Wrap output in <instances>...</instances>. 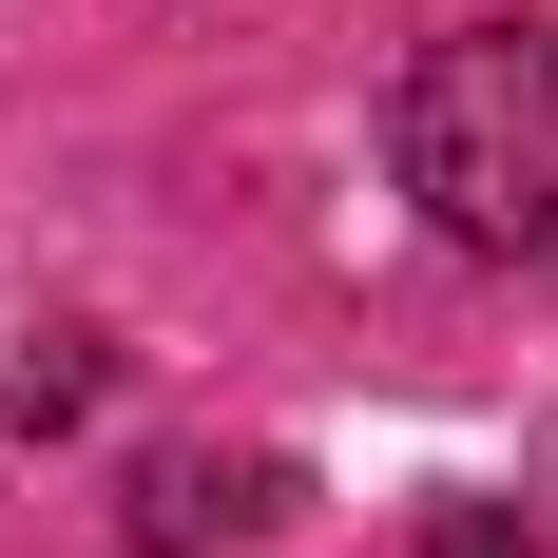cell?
I'll list each match as a JSON object with an SVG mask.
<instances>
[{
	"label": "cell",
	"mask_w": 558,
	"mask_h": 558,
	"mask_svg": "<svg viewBox=\"0 0 558 558\" xmlns=\"http://www.w3.org/2000/svg\"><path fill=\"white\" fill-rule=\"evenodd\" d=\"M404 193L462 251H558V20H462L404 58Z\"/></svg>",
	"instance_id": "cell-1"
}]
</instances>
